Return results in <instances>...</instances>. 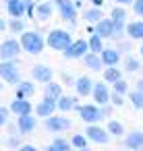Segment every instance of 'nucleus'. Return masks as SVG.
I'll return each mask as SVG.
<instances>
[{
	"instance_id": "nucleus-1",
	"label": "nucleus",
	"mask_w": 143,
	"mask_h": 151,
	"mask_svg": "<svg viewBox=\"0 0 143 151\" xmlns=\"http://www.w3.org/2000/svg\"><path fill=\"white\" fill-rule=\"evenodd\" d=\"M21 48L23 50H27L29 54H40L42 50H44V40L38 35V33H23V37H21Z\"/></svg>"
},
{
	"instance_id": "nucleus-2",
	"label": "nucleus",
	"mask_w": 143,
	"mask_h": 151,
	"mask_svg": "<svg viewBox=\"0 0 143 151\" xmlns=\"http://www.w3.org/2000/svg\"><path fill=\"white\" fill-rule=\"evenodd\" d=\"M71 44H73V42H71V35H69L66 31L54 29V31L48 35V46H50V48H54V50H62V52H64Z\"/></svg>"
},
{
	"instance_id": "nucleus-3",
	"label": "nucleus",
	"mask_w": 143,
	"mask_h": 151,
	"mask_svg": "<svg viewBox=\"0 0 143 151\" xmlns=\"http://www.w3.org/2000/svg\"><path fill=\"white\" fill-rule=\"evenodd\" d=\"M87 50H89V42L79 40V42L71 44V46L64 50V56H66V58H79V56H85Z\"/></svg>"
},
{
	"instance_id": "nucleus-4",
	"label": "nucleus",
	"mask_w": 143,
	"mask_h": 151,
	"mask_svg": "<svg viewBox=\"0 0 143 151\" xmlns=\"http://www.w3.org/2000/svg\"><path fill=\"white\" fill-rule=\"evenodd\" d=\"M0 75L6 79V83H19V70L15 62H2L0 64Z\"/></svg>"
},
{
	"instance_id": "nucleus-5",
	"label": "nucleus",
	"mask_w": 143,
	"mask_h": 151,
	"mask_svg": "<svg viewBox=\"0 0 143 151\" xmlns=\"http://www.w3.org/2000/svg\"><path fill=\"white\" fill-rule=\"evenodd\" d=\"M95 33H98L100 37H104V40H106V37H112V35L116 33L114 21H112V19H106V21L100 19V21H98V27H95Z\"/></svg>"
},
{
	"instance_id": "nucleus-6",
	"label": "nucleus",
	"mask_w": 143,
	"mask_h": 151,
	"mask_svg": "<svg viewBox=\"0 0 143 151\" xmlns=\"http://www.w3.org/2000/svg\"><path fill=\"white\" fill-rule=\"evenodd\" d=\"M46 128L48 130H69L71 128V120L60 118V116H54V118H48L46 120Z\"/></svg>"
},
{
	"instance_id": "nucleus-7",
	"label": "nucleus",
	"mask_w": 143,
	"mask_h": 151,
	"mask_svg": "<svg viewBox=\"0 0 143 151\" xmlns=\"http://www.w3.org/2000/svg\"><path fill=\"white\" fill-rule=\"evenodd\" d=\"M87 139H91L93 143L104 145V143H108V132L104 128H100V126H89L87 128Z\"/></svg>"
},
{
	"instance_id": "nucleus-8",
	"label": "nucleus",
	"mask_w": 143,
	"mask_h": 151,
	"mask_svg": "<svg viewBox=\"0 0 143 151\" xmlns=\"http://www.w3.org/2000/svg\"><path fill=\"white\" fill-rule=\"evenodd\" d=\"M19 50H21V44H17L15 40H9V42L2 44V48H0V56L2 58H13V56L19 54Z\"/></svg>"
},
{
	"instance_id": "nucleus-9",
	"label": "nucleus",
	"mask_w": 143,
	"mask_h": 151,
	"mask_svg": "<svg viewBox=\"0 0 143 151\" xmlns=\"http://www.w3.org/2000/svg\"><path fill=\"white\" fill-rule=\"evenodd\" d=\"M81 118L85 122H98L102 118V112L95 108V106H83L81 108Z\"/></svg>"
},
{
	"instance_id": "nucleus-10",
	"label": "nucleus",
	"mask_w": 143,
	"mask_h": 151,
	"mask_svg": "<svg viewBox=\"0 0 143 151\" xmlns=\"http://www.w3.org/2000/svg\"><path fill=\"white\" fill-rule=\"evenodd\" d=\"M56 4H58V9H60L62 19H66V21H75V6L71 4V0H56Z\"/></svg>"
},
{
	"instance_id": "nucleus-11",
	"label": "nucleus",
	"mask_w": 143,
	"mask_h": 151,
	"mask_svg": "<svg viewBox=\"0 0 143 151\" xmlns=\"http://www.w3.org/2000/svg\"><path fill=\"white\" fill-rule=\"evenodd\" d=\"M93 97H95L98 104H108V101H110V91H108V87H106L104 83H98V85L93 87Z\"/></svg>"
},
{
	"instance_id": "nucleus-12",
	"label": "nucleus",
	"mask_w": 143,
	"mask_h": 151,
	"mask_svg": "<svg viewBox=\"0 0 143 151\" xmlns=\"http://www.w3.org/2000/svg\"><path fill=\"white\" fill-rule=\"evenodd\" d=\"M54 108H56V99H50V97H46L42 104H38V116H50L52 112H54Z\"/></svg>"
},
{
	"instance_id": "nucleus-13",
	"label": "nucleus",
	"mask_w": 143,
	"mask_h": 151,
	"mask_svg": "<svg viewBox=\"0 0 143 151\" xmlns=\"http://www.w3.org/2000/svg\"><path fill=\"white\" fill-rule=\"evenodd\" d=\"M11 110L15 112V114H19V116H23V114H29L31 112V104L27 101V99H23V97H19L13 106H11Z\"/></svg>"
},
{
	"instance_id": "nucleus-14",
	"label": "nucleus",
	"mask_w": 143,
	"mask_h": 151,
	"mask_svg": "<svg viewBox=\"0 0 143 151\" xmlns=\"http://www.w3.org/2000/svg\"><path fill=\"white\" fill-rule=\"evenodd\" d=\"M19 128H21V132H31L35 128V118L29 116V114L19 116Z\"/></svg>"
},
{
	"instance_id": "nucleus-15",
	"label": "nucleus",
	"mask_w": 143,
	"mask_h": 151,
	"mask_svg": "<svg viewBox=\"0 0 143 151\" xmlns=\"http://www.w3.org/2000/svg\"><path fill=\"white\" fill-rule=\"evenodd\" d=\"M129 149H141L143 147V132H131L129 137H126V143H124Z\"/></svg>"
},
{
	"instance_id": "nucleus-16",
	"label": "nucleus",
	"mask_w": 143,
	"mask_h": 151,
	"mask_svg": "<svg viewBox=\"0 0 143 151\" xmlns=\"http://www.w3.org/2000/svg\"><path fill=\"white\" fill-rule=\"evenodd\" d=\"M33 77H35L38 81H42V83H50L52 70H50L48 66H35V68H33Z\"/></svg>"
},
{
	"instance_id": "nucleus-17",
	"label": "nucleus",
	"mask_w": 143,
	"mask_h": 151,
	"mask_svg": "<svg viewBox=\"0 0 143 151\" xmlns=\"http://www.w3.org/2000/svg\"><path fill=\"white\" fill-rule=\"evenodd\" d=\"M9 13L19 19L25 13V2H23V0H9Z\"/></svg>"
},
{
	"instance_id": "nucleus-18",
	"label": "nucleus",
	"mask_w": 143,
	"mask_h": 151,
	"mask_svg": "<svg viewBox=\"0 0 143 151\" xmlns=\"http://www.w3.org/2000/svg\"><path fill=\"white\" fill-rule=\"evenodd\" d=\"M102 62L108 64V66H116V62H118V52H114V50H102Z\"/></svg>"
},
{
	"instance_id": "nucleus-19",
	"label": "nucleus",
	"mask_w": 143,
	"mask_h": 151,
	"mask_svg": "<svg viewBox=\"0 0 143 151\" xmlns=\"http://www.w3.org/2000/svg\"><path fill=\"white\" fill-rule=\"evenodd\" d=\"M93 89V85H91V79H87V77H81L79 81H77V91H79V95H89V91Z\"/></svg>"
},
{
	"instance_id": "nucleus-20",
	"label": "nucleus",
	"mask_w": 143,
	"mask_h": 151,
	"mask_svg": "<svg viewBox=\"0 0 143 151\" xmlns=\"http://www.w3.org/2000/svg\"><path fill=\"white\" fill-rule=\"evenodd\" d=\"M126 31H129L131 37H135V40H143V21H139V23H137V21L131 23Z\"/></svg>"
},
{
	"instance_id": "nucleus-21",
	"label": "nucleus",
	"mask_w": 143,
	"mask_h": 151,
	"mask_svg": "<svg viewBox=\"0 0 143 151\" xmlns=\"http://www.w3.org/2000/svg\"><path fill=\"white\" fill-rule=\"evenodd\" d=\"M85 64H87L91 70H100V68H102V58H98V56H95V52L85 54Z\"/></svg>"
},
{
	"instance_id": "nucleus-22",
	"label": "nucleus",
	"mask_w": 143,
	"mask_h": 151,
	"mask_svg": "<svg viewBox=\"0 0 143 151\" xmlns=\"http://www.w3.org/2000/svg\"><path fill=\"white\" fill-rule=\"evenodd\" d=\"M124 17H126V13H124L122 9H114V11H112V21H114V25H116V31H120V29H122Z\"/></svg>"
},
{
	"instance_id": "nucleus-23",
	"label": "nucleus",
	"mask_w": 143,
	"mask_h": 151,
	"mask_svg": "<svg viewBox=\"0 0 143 151\" xmlns=\"http://www.w3.org/2000/svg\"><path fill=\"white\" fill-rule=\"evenodd\" d=\"M35 15H38L40 21H46V19H50V15H52V6H50V4H40V6L35 9Z\"/></svg>"
},
{
	"instance_id": "nucleus-24",
	"label": "nucleus",
	"mask_w": 143,
	"mask_h": 151,
	"mask_svg": "<svg viewBox=\"0 0 143 151\" xmlns=\"http://www.w3.org/2000/svg\"><path fill=\"white\" fill-rule=\"evenodd\" d=\"M77 106V99L75 97H60V101H58V108L62 110V112H69V110H73Z\"/></svg>"
},
{
	"instance_id": "nucleus-25",
	"label": "nucleus",
	"mask_w": 143,
	"mask_h": 151,
	"mask_svg": "<svg viewBox=\"0 0 143 151\" xmlns=\"http://www.w3.org/2000/svg\"><path fill=\"white\" fill-rule=\"evenodd\" d=\"M31 93H33V85L31 83H21L19 89H17V97H23V99L29 97Z\"/></svg>"
},
{
	"instance_id": "nucleus-26",
	"label": "nucleus",
	"mask_w": 143,
	"mask_h": 151,
	"mask_svg": "<svg viewBox=\"0 0 143 151\" xmlns=\"http://www.w3.org/2000/svg\"><path fill=\"white\" fill-rule=\"evenodd\" d=\"M60 93H62L60 85H52V83H48V87H46V97H50V99H58Z\"/></svg>"
},
{
	"instance_id": "nucleus-27",
	"label": "nucleus",
	"mask_w": 143,
	"mask_h": 151,
	"mask_svg": "<svg viewBox=\"0 0 143 151\" xmlns=\"http://www.w3.org/2000/svg\"><path fill=\"white\" fill-rule=\"evenodd\" d=\"M104 79H106L108 83H116V81L120 79V73H118V70H116L114 66H110V68H108V70L104 73Z\"/></svg>"
},
{
	"instance_id": "nucleus-28",
	"label": "nucleus",
	"mask_w": 143,
	"mask_h": 151,
	"mask_svg": "<svg viewBox=\"0 0 143 151\" xmlns=\"http://www.w3.org/2000/svg\"><path fill=\"white\" fill-rule=\"evenodd\" d=\"M89 50H91V52H102V37H100L98 33L89 40Z\"/></svg>"
},
{
	"instance_id": "nucleus-29",
	"label": "nucleus",
	"mask_w": 143,
	"mask_h": 151,
	"mask_svg": "<svg viewBox=\"0 0 143 151\" xmlns=\"http://www.w3.org/2000/svg\"><path fill=\"white\" fill-rule=\"evenodd\" d=\"M100 19H102V13L98 9H91V11L85 13V21H91L93 23V21H100Z\"/></svg>"
},
{
	"instance_id": "nucleus-30",
	"label": "nucleus",
	"mask_w": 143,
	"mask_h": 151,
	"mask_svg": "<svg viewBox=\"0 0 143 151\" xmlns=\"http://www.w3.org/2000/svg\"><path fill=\"white\" fill-rule=\"evenodd\" d=\"M71 143H73V147H77V149H85V147H87V141H85V137H81V134H75Z\"/></svg>"
},
{
	"instance_id": "nucleus-31",
	"label": "nucleus",
	"mask_w": 143,
	"mask_h": 151,
	"mask_svg": "<svg viewBox=\"0 0 143 151\" xmlns=\"http://www.w3.org/2000/svg\"><path fill=\"white\" fill-rule=\"evenodd\" d=\"M52 147H54V149H58V151H71V145H69L64 139H56V141L52 143Z\"/></svg>"
},
{
	"instance_id": "nucleus-32",
	"label": "nucleus",
	"mask_w": 143,
	"mask_h": 151,
	"mask_svg": "<svg viewBox=\"0 0 143 151\" xmlns=\"http://www.w3.org/2000/svg\"><path fill=\"white\" fill-rule=\"evenodd\" d=\"M131 101H133V106L143 108V91H135V93H131Z\"/></svg>"
},
{
	"instance_id": "nucleus-33",
	"label": "nucleus",
	"mask_w": 143,
	"mask_h": 151,
	"mask_svg": "<svg viewBox=\"0 0 143 151\" xmlns=\"http://www.w3.org/2000/svg\"><path fill=\"white\" fill-rule=\"evenodd\" d=\"M108 130H110L112 134H122V130H124V128H122V124H120V122L112 120V122L108 124Z\"/></svg>"
},
{
	"instance_id": "nucleus-34",
	"label": "nucleus",
	"mask_w": 143,
	"mask_h": 151,
	"mask_svg": "<svg viewBox=\"0 0 143 151\" xmlns=\"http://www.w3.org/2000/svg\"><path fill=\"white\" fill-rule=\"evenodd\" d=\"M114 89H116V93H120V95H122V93H126V83L118 79V81L114 83Z\"/></svg>"
},
{
	"instance_id": "nucleus-35",
	"label": "nucleus",
	"mask_w": 143,
	"mask_h": 151,
	"mask_svg": "<svg viewBox=\"0 0 143 151\" xmlns=\"http://www.w3.org/2000/svg\"><path fill=\"white\" fill-rule=\"evenodd\" d=\"M133 6H135V13H137V15H141V17H143V0H137V2H135V4H133Z\"/></svg>"
},
{
	"instance_id": "nucleus-36",
	"label": "nucleus",
	"mask_w": 143,
	"mask_h": 151,
	"mask_svg": "<svg viewBox=\"0 0 143 151\" xmlns=\"http://www.w3.org/2000/svg\"><path fill=\"white\" fill-rule=\"evenodd\" d=\"M6 118H9V110L6 108H0V124H4Z\"/></svg>"
},
{
	"instance_id": "nucleus-37",
	"label": "nucleus",
	"mask_w": 143,
	"mask_h": 151,
	"mask_svg": "<svg viewBox=\"0 0 143 151\" xmlns=\"http://www.w3.org/2000/svg\"><path fill=\"white\" fill-rule=\"evenodd\" d=\"M11 27H13V31H21V29H23V23L17 21V17H15V21L11 23Z\"/></svg>"
},
{
	"instance_id": "nucleus-38",
	"label": "nucleus",
	"mask_w": 143,
	"mask_h": 151,
	"mask_svg": "<svg viewBox=\"0 0 143 151\" xmlns=\"http://www.w3.org/2000/svg\"><path fill=\"white\" fill-rule=\"evenodd\" d=\"M126 68H129V70H135V68H137V62H135V60H126Z\"/></svg>"
},
{
	"instance_id": "nucleus-39",
	"label": "nucleus",
	"mask_w": 143,
	"mask_h": 151,
	"mask_svg": "<svg viewBox=\"0 0 143 151\" xmlns=\"http://www.w3.org/2000/svg\"><path fill=\"white\" fill-rule=\"evenodd\" d=\"M112 101H114L116 106H122V97H120V93H116V95L112 97Z\"/></svg>"
},
{
	"instance_id": "nucleus-40",
	"label": "nucleus",
	"mask_w": 143,
	"mask_h": 151,
	"mask_svg": "<svg viewBox=\"0 0 143 151\" xmlns=\"http://www.w3.org/2000/svg\"><path fill=\"white\" fill-rule=\"evenodd\" d=\"M19 151H35V147H31V145H25V147H21Z\"/></svg>"
},
{
	"instance_id": "nucleus-41",
	"label": "nucleus",
	"mask_w": 143,
	"mask_h": 151,
	"mask_svg": "<svg viewBox=\"0 0 143 151\" xmlns=\"http://www.w3.org/2000/svg\"><path fill=\"white\" fill-rule=\"evenodd\" d=\"M118 4H129V2H133V0H116Z\"/></svg>"
},
{
	"instance_id": "nucleus-42",
	"label": "nucleus",
	"mask_w": 143,
	"mask_h": 151,
	"mask_svg": "<svg viewBox=\"0 0 143 151\" xmlns=\"http://www.w3.org/2000/svg\"><path fill=\"white\" fill-rule=\"evenodd\" d=\"M2 29H4V21H2V19H0V31H2Z\"/></svg>"
},
{
	"instance_id": "nucleus-43",
	"label": "nucleus",
	"mask_w": 143,
	"mask_h": 151,
	"mask_svg": "<svg viewBox=\"0 0 143 151\" xmlns=\"http://www.w3.org/2000/svg\"><path fill=\"white\" fill-rule=\"evenodd\" d=\"M48 151H58V149H54V147H48Z\"/></svg>"
},
{
	"instance_id": "nucleus-44",
	"label": "nucleus",
	"mask_w": 143,
	"mask_h": 151,
	"mask_svg": "<svg viewBox=\"0 0 143 151\" xmlns=\"http://www.w3.org/2000/svg\"><path fill=\"white\" fill-rule=\"evenodd\" d=\"M81 151H89V149H81Z\"/></svg>"
},
{
	"instance_id": "nucleus-45",
	"label": "nucleus",
	"mask_w": 143,
	"mask_h": 151,
	"mask_svg": "<svg viewBox=\"0 0 143 151\" xmlns=\"http://www.w3.org/2000/svg\"><path fill=\"white\" fill-rule=\"evenodd\" d=\"M141 54H143V48H141Z\"/></svg>"
},
{
	"instance_id": "nucleus-46",
	"label": "nucleus",
	"mask_w": 143,
	"mask_h": 151,
	"mask_svg": "<svg viewBox=\"0 0 143 151\" xmlns=\"http://www.w3.org/2000/svg\"><path fill=\"white\" fill-rule=\"evenodd\" d=\"M6 2H9V0H6Z\"/></svg>"
},
{
	"instance_id": "nucleus-47",
	"label": "nucleus",
	"mask_w": 143,
	"mask_h": 151,
	"mask_svg": "<svg viewBox=\"0 0 143 151\" xmlns=\"http://www.w3.org/2000/svg\"><path fill=\"white\" fill-rule=\"evenodd\" d=\"M0 87H2V85H0Z\"/></svg>"
}]
</instances>
